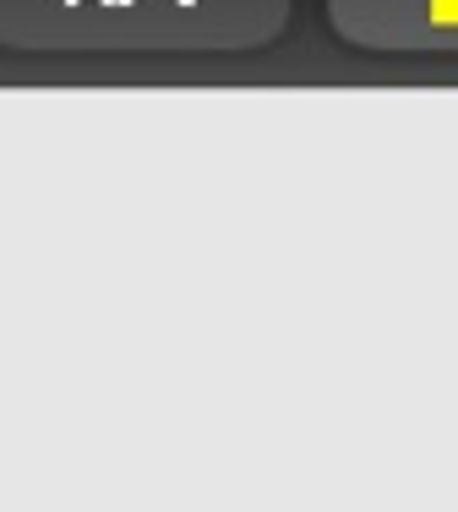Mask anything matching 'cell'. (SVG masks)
Wrapping results in <instances>:
<instances>
[{"label": "cell", "mask_w": 458, "mask_h": 512, "mask_svg": "<svg viewBox=\"0 0 458 512\" xmlns=\"http://www.w3.org/2000/svg\"><path fill=\"white\" fill-rule=\"evenodd\" d=\"M289 0H0V44L28 55H246Z\"/></svg>", "instance_id": "cell-1"}, {"label": "cell", "mask_w": 458, "mask_h": 512, "mask_svg": "<svg viewBox=\"0 0 458 512\" xmlns=\"http://www.w3.org/2000/svg\"><path fill=\"white\" fill-rule=\"evenodd\" d=\"M349 50L399 60H458V0H328Z\"/></svg>", "instance_id": "cell-2"}]
</instances>
